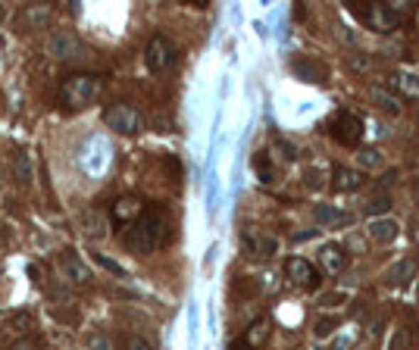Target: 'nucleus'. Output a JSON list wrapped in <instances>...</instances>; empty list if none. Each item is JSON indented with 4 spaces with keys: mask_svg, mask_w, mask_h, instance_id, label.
<instances>
[{
    "mask_svg": "<svg viewBox=\"0 0 419 350\" xmlns=\"http://www.w3.org/2000/svg\"><path fill=\"white\" fill-rule=\"evenodd\" d=\"M169 222H166L163 216H141L138 222H132L129 232H125V248H129L132 253H138V257H144V253H154L169 244Z\"/></svg>",
    "mask_w": 419,
    "mask_h": 350,
    "instance_id": "obj_1",
    "label": "nucleus"
},
{
    "mask_svg": "<svg viewBox=\"0 0 419 350\" xmlns=\"http://www.w3.org/2000/svg\"><path fill=\"white\" fill-rule=\"evenodd\" d=\"M100 91H104L100 75H94V73H73V75L63 78L60 100L66 103L69 110H85V107H91V103L100 97Z\"/></svg>",
    "mask_w": 419,
    "mask_h": 350,
    "instance_id": "obj_2",
    "label": "nucleus"
},
{
    "mask_svg": "<svg viewBox=\"0 0 419 350\" xmlns=\"http://www.w3.org/2000/svg\"><path fill=\"white\" fill-rule=\"evenodd\" d=\"M351 10L373 31H394L404 19L407 6L398 0V4H351Z\"/></svg>",
    "mask_w": 419,
    "mask_h": 350,
    "instance_id": "obj_3",
    "label": "nucleus"
},
{
    "mask_svg": "<svg viewBox=\"0 0 419 350\" xmlns=\"http://www.w3.org/2000/svg\"><path fill=\"white\" fill-rule=\"evenodd\" d=\"M104 125L113 129L116 134H138L144 132V116L129 103H110L104 110Z\"/></svg>",
    "mask_w": 419,
    "mask_h": 350,
    "instance_id": "obj_4",
    "label": "nucleus"
},
{
    "mask_svg": "<svg viewBox=\"0 0 419 350\" xmlns=\"http://www.w3.org/2000/svg\"><path fill=\"white\" fill-rule=\"evenodd\" d=\"M176 60H179V51H176V44H172L166 35H154L147 41V47H144V63H147V69L154 75L166 73V69H172V63H176Z\"/></svg>",
    "mask_w": 419,
    "mask_h": 350,
    "instance_id": "obj_5",
    "label": "nucleus"
},
{
    "mask_svg": "<svg viewBox=\"0 0 419 350\" xmlns=\"http://www.w3.org/2000/svg\"><path fill=\"white\" fill-rule=\"evenodd\" d=\"M332 138L338 141V144L344 147H360V138H363V119L347 113V110H341V113L332 116Z\"/></svg>",
    "mask_w": 419,
    "mask_h": 350,
    "instance_id": "obj_6",
    "label": "nucleus"
},
{
    "mask_svg": "<svg viewBox=\"0 0 419 350\" xmlns=\"http://www.w3.org/2000/svg\"><path fill=\"white\" fill-rule=\"evenodd\" d=\"M285 272H288L291 282H295L297 288H304V291H316V288H319V282H322L319 269H316L310 260H304V257L285 260Z\"/></svg>",
    "mask_w": 419,
    "mask_h": 350,
    "instance_id": "obj_7",
    "label": "nucleus"
},
{
    "mask_svg": "<svg viewBox=\"0 0 419 350\" xmlns=\"http://www.w3.org/2000/svg\"><path fill=\"white\" fill-rule=\"evenodd\" d=\"M78 228H82V235L91 238V241H104V238L110 235V219L97 210V206H88V210L78 213Z\"/></svg>",
    "mask_w": 419,
    "mask_h": 350,
    "instance_id": "obj_8",
    "label": "nucleus"
},
{
    "mask_svg": "<svg viewBox=\"0 0 419 350\" xmlns=\"http://www.w3.org/2000/svg\"><path fill=\"white\" fill-rule=\"evenodd\" d=\"M53 19V6L51 4H28L26 10L19 13V26L22 31H41L51 26Z\"/></svg>",
    "mask_w": 419,
    "mask_h": 350,
    "instance_id": "obj_9",
    "label": "nucleus"
},
{
    "mask_svg": "<svg viewBox=\"0 0 419 350\" xmlns=\"http://www.w3.org/2000/svg\"><path fill=\"white\" fill-rule=\"evenodd\" d=\"M60 269L73 285H91V269L85 266V260L78 257L75 250H63L60 253Z\"/></svg>",
    "mask_w": 419,
    "mask_h": 350,
    "instance_id": "obj_10",
    "label": "nucleus"
},
{
    "mask_svg": "<svg viewBox=\"0 0 419 350\" xmlns=\"http://www.w3.org/2000/svg\"><path fill=\"white\" fill-rule=\"evenodd\" d=\"M313 219L319 222L322 228H344V226H351L354 216L347 210H341V206H335V203H316L313 206Z\"/></svg>",
    "mask_w": 419,
    "mask_h": 350,
    "instance_id": "obj_11",
    "label": "nucleus"
},
{
    "mask_svg": "<svg viewBox=\"0 0 419 350\" xmlns=\"http://www.w3.org/2000/svg\"><path fill=\"white\" fill-rule=\"evenodd\" d=\"M47 53L53 60H73L78 53V38L73 31H53L51 41H47Z\"/></svg>",
    "mask_w": 419,
    "mask_h": 350,
    "instance_id": "obj_12",
    "label": "nucleus"
},
{
    "mask_svg": "<svg viewBox=\"0 0 419 350\" xmlns=\"http://www.w3.org/2000/svg\"><path fill=\"white\" fill-rule=\"evenodd\" d=\"M329 185L341 194H351V191H360L363 188V172L360 169H351V166H335L329 175Z\"/></svg>",
    "mask_w": 419,
    "mask_h": 350,
    "instance_id": "obj_13",
    "label": "nucleus"
},
{
    "mask_svg": "<svg viewBox=\"0 0 419 350\" xmlns=\"http://www.w3.org/2000/svg\"><path fill=\"white\" fill-rule=\"evenodd\" d=\"M141 216H144V203H141L135 194H125L113 203V222H120V226H132V222H138Z\"/></svg>",
    "mask_w": 419,
    "mask_h": 350,
    "instance_id": "obj_14",
    "label": "nucleus"
},
{
    "mask_svg": "<svg viewBox=\"0 0 419 350\" xmlns=\"http://www.w3.org/2000/svg\"><path fill=\"white\" fill-rule=\"evenodd\" d=\"M319 266H322V272L326 275H341L344 269H347V253L341 244H326V248L319 250Z\"/></svg>",
    "mask_w": 419,
    "mask_h": 350,
    "instance_id": "obj_15",
    "label": "nucleus"
},
{
    "mask_svg": "<svg viewBox=\"0 0 419 350\" xmlns=\"http://www.w3.org/2000/svg\"><path fill=\"white\" fill-rule=\"evenodd\" d=\"M244 244H248V250L257 253V257H275V253H279V238L270 232H248L244 235Z\"/></svg>",
    "mask_w": 419,
    "mask_h": 350,
    "instance_id": "obj_16",
    "label": "nucleus"
},
{
    "mask_svg": "<svg viewBox=\"0 0 419 350\" xmlns=\"http://www.w3.org/2000/svg\"><path fill=\"white\" fill-rule=\"evenodd\" d=\"M369 100H373L378 110H385L388 116H398L401 110H404L401 97L391 91V88H385V85H373V88H369Z\"/></svg>",
    "mask_w": 419,
    "mask_h": 350,
    "instance_id": "obj_17",
    "label": "nucleus"
},
{
    "mask_svg": "<svg viewBox=\"0 0 419 350\" xmlns=\"http://www.w3.org/2000/svg\"><path fill=\"white\" fill-rule=\"evenodd\" d=\"M270 335H272V319L270 316H260L257 322H250V329L244 332V344H248L250 350H260L266 344V341H270Z\"/></svg>",
    "mask_w": 419,
    "mask_h": 350,
    "instance_id": "obj_18",
    "label": "nucleus"
},
{
    "mask_svg": "<svg viewBox=\"0 0 419 350\" xmlns=\"http://www.w3.org/2000/svg\"><path fill=\"white\" fill-rule=\"evenodd\" d=\"M366 232H369V238H373L376 244H391L394 238L401 235V226H398L394 219L382 216V219H373V222H369V228H366Z\"/></svg>",
    "mask_w": 419,
    "mask_h": 350,
    "instance_id": "obj_19",
    "label": "nucleus"
},
{
    "mask_svg": "<svg viewBox=\"0 0 419 350\" xmlns=\"http://www.w3.org/2000/svg\"><path fill=\"white\" fill-rule=\"evenodd\" d=\"M10 166H13V179L19 181V185H31V179H35V169H31V157L26 150H13L10 154Z\"/></svg>",
    "mask_w": 419,
    "mask_h": 350,
    "instance_id": "obj_20",
    "label": "nucleus"
},
{
    "mask_svg": "<svg viewBox=\"0 0 419 350\" xmlns=\"http://www.w3.org/2000/svg\"><path fill=\"white\" fill-rule=\"evenodd\" d=\"M413 272H416V260H413V257L398 260V262H394V266L388 269V285H394V288H407L410 278H413Z\"/></svg>",
    "mask_w": 419,
    "mask_h": 350,
    "instance_id": "obj_21",
    "label": "nucleus"
},
{
    "mask_svg": "<svg viewBox=\"0 0 419 350\" xmlns=\"http://www.w3.org/2000/svg\"><path fill=\"white\" fill-rule=\"evenodd\" d=\"M391 85L398 88V97H410V100H419V75L413 73H394L391 75Z\"/></svg>",
    "mask_w": 419,
    "mask_h": 350,
    "instance_id": "obj_22",
    "label": "nucleus"
},
{
    "mask_svg": "<svg viewBox=\"0 0 419 350\" xmlns=\"http://www.w3.org/2000/svg\"><path fill=\"white\" fill-rule=\"evenodd\" d=\"M6 332H10V344H13L16 338L35 335V322H31L28 313H16V316H10V322H6Z\"/></svg>",
    "mask_w": 419,
    "mask_h": 350,
    "instance_id": "obj_23",
    "label": "nucleus"
},
{
    "mask_svg": "<svg viewBox=\"0 0 419 350\" xmlns=\"http://www.w3.org/2000/svg\"><path fill=\"white\" fill-rule=\"evenodd\" d=\"M295 75L300 82H326V69L313 60H297L295 63Z\"/></svg>",
    "mask_w": 419,
    "mask_h": 350,
    "instance_id": "obj_24",
    "label": "nucleus"
},
{
    "mask_svg": "<svg viewBox=\"0 0 419 350\" xmlns=\"http://www.w3.org/2000/svg\"><path fill=\"white\" fill-rule=\"evenodd\" d=\"M357 163H360V169H378V166L385 163V157H382V150L378 147H357Z\"/></svg>",
    "mask_w": 419,
    "mask_h": 350,
    "instance_id": "obj_25",
    "label": "nucleus"
},
{
    "mask_svg": "<svg viewBox=\"0 0 419 350\" xmlns=\"http://www.w3.org/2000/svg\"><path fill=\"white\" fill-rule=\"evenodd\" d=\"M272 150H275V154L282 157V160H288V163H291V160H297V147L291 144L288 138H282V134H279V138L272 141Z\"/></svg>",
    "mask_w": 419,
    "mask_h": 350,
    "instance_id": "obj_26",
    "label": "nucleus"
},
{
    "mask_svg": "<svg viewBox=\"0 0 419 350\" xmlns=\"http://www.w3.org/2000/svg\"><path fill=\"white\" fill-rule=\"evenodd\" d=\"M391 197L388 194H385V197H376V201H369L366 203V213H369V216H376V219H382L385 216V213H388L391 210Z\"/></svg>",
    "mask_w": 419,
    "mask_h": 350,
    "instance_id": "obj_27",
    "label": "nucleus"
},
{
    "mask_svg": "<svg viewBox=\"0 0 419 350\" xmlns=\"http://www.w3.org/2000/svg\"><path fill=\"white\" fill-rule=\"evenodd\" d=\"M94 262H97L100 269H107V272H113L116 278H125V269H122L116 260H110L107 253H100V250H97V253H94Z\"/></svg>",
    "mask_w": 419,
    "mask_h": 350,
    "instance_id": "obj_28",
    "label": "nucleus"
},
{
    "mask_svg": "<svg viewBox=\"0 0 419 350\" xmlns=\"http://www.w3.org/2000/svg\"><path fill=\"white\" fill-rule=\"evenodd\" d=\"M88 350H113V338L104 332H91L88 335Z\"/></svg>",
    "mask_w": 419,
    "mask_h": 350,
    "instance_id": "obj_29",
    "label": "nucleus"
},
{
    "mask_svg": "<svg viewBox=\"0 0 419 350\" xmlns=\"http://www.w3.org/2000/svg\"><path fill=\"white\" fill-rule=\"evenodd\" d=\"M338 329V319H335V316H322V319H316V338H329L332 335V332H335Z\"/></svg>",
    "mask_w": 419,
    "mask_h": 350,
    "instance_id": "obj_30",
    "label": "nucleus"
},
{
    "mask_svg": "<svg viewBox=\"0 0 419 350\" xmlns=\"http://www.w3.org/2000/svg\"><path fill=\"white\" fill-rule=\"evenodd\" d=\"M122 350H154V347H150V341H144L141 335H129L122 341Z\"/></svg>",
    "mask_w": 419,
    "mask_h": 350,
    "instance_id": "obj_31",
    "label": "nucleus"
},
{
    "mask_svg": "<svg viewBox=\"0 0 419 350\" xmlns=\"http://www.w3.org/2000/svg\"><path fill=\"white\" fill-rule=\"evenodd\" d=\"M10 350H38V338L35 335H26V338H16Z\"/></svg>",
    "mask_w": 419,
    "mask_h": 350,
    "instance_id": "obj_32",
    "label": "nucleus"
},
{
    "mask_svg": "<svg viewBox=\"0 0 419 350\" xmlns=\"http://www.w3.org/2000/svg\"><path fill=\"white\" fill-rule=\"evenodd\" d=\"M407 344H410V332L407 329H398V335H394L388 350H407Z\"/></svg>",
    "mask_w": 419,
    "mask_h": 350,
    "instance_id": "obj_33",
    "label": "nucleus"
},
{
    "mask_svg": "<svg viewBox=\"0 0 419 350\" xmlns=\"http://www.w3.org/2000/svg\"><path fill=\"white\" fill-rule=\"evenodd\" d=\"M347 63H351V69H354V73H357V69H369V66H373V60H369L366 53H354V57L347 60Z\"/></svg>",
    "mask_w": 419,
    "mask_h": 350,
    "instance_id": "obj_34",
    "label": "nucleus"
},
{
    "mask_svg": "<svg viewBox=\"0 0 419 350\" xmlns=\"http://www.w3.org/2000/svg\"><path fill=\"white\" fill-rule=\"evenodd\" d=\"M304 181H307V188H313V191L326 185V181H322V172H319V169H307V179H304Z\"/></svg>",
    "mask_w": 419,
    "mask_h": 350,
    "instance_id": "obj_35",
    "label": "nucleus"
},
{
    "mask_svg": "<svg viewBox=\"0 0 419 350\" xmlns=\"http://www.w3.org/2000/svg\"><path fill=\"white\" fill-rule=\"evenodd\" d=\"M335 35L341 38L344 44H354V35H351V31H347V26H341V22H338V26H335Z\"/></svg>",
    "mask_w": 419,
    "mask_h": 350,
    "instance_id": "obj_36",
    "label": "nucleus"
},
{
    "mask_svg": "<svg viewBox=\"0 0 419 350\" xmlns=\"http://www.w3.org/2000/svg\"><path fill=\"white\" fill-rule=\"evenodd\" d=\"M394 181H398V169H388L382 175V179H378V188H385V185H394Z\"/></svg>",
    "mask_w": 419,
    "mask_h": 350,
    "instance_id": "obj_37",
    "label": "nucleus"
},
{
    "mask_svg": "<svg viewBox=\"0 0 419 350\" xmlns=\"http://www.w3.org/2000/svg\"><path fill=\"white\" fill-rule=\"evenodd\" d=\"M322 307H335V304H341V294H326V297L319 300Z\"/></svg>",
    "mask_w": 419,
    "mask_h": 350,
    "instance_id": "obj_38",
    "label": "nucleus"
},
{
    "mask_svg": "<svg viewBox=\"0 0 419 350\" xmlns=\"http://www.w3.org/2000/svg\"><path fill=\"white\" fill-rule=\"evenodd\" d=\"M228 350H250L248 344H244V341H235V344L232 347H228Z\"/></svg>",
    "mask_w": 419,
    "mask_h": 350,
    "instance_id": "obj_39",
    "label": "nucleus"
},
{
    "mask_svg": "<svg viewBox=\"0 0 419 350\" xmlns=\"http://www.w3.org/2000/svg\"><path fill=\"white\" fill-rule=\"evenodd\" d=\"M4 19H6V6L0 4V26H4Z\"/></svg>",
    "mask_w": 419,
    "mask_h": 350,
    "instance_id": "obj_40",
    "label": "nucleus"
}]
</instances>
